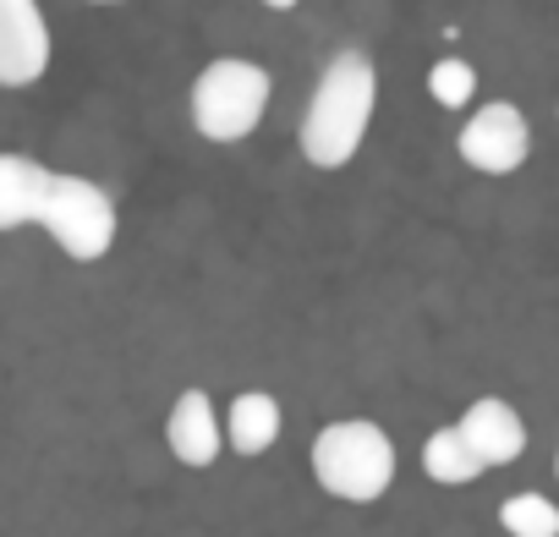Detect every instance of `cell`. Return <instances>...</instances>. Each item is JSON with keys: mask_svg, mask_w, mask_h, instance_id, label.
Instances as JSON below:
<instances>
[{"mask_svg": "<svg viewBox=\"0 0 559 537\" xmlns=\"http://www.w3.org/2000/svg\"><path fill=\"white\" fill-rule=\"evenodd\" d=\"M313 477L324 493L346 504H373L395 482V444L379 422H362V417L330 422L313 439Z\"/></svg>", "mask_w": 559, "mask_h": 537, "instance_id": "2", "label": "cell"}, {"mask_svg": "<svg viewBox=\"0 0 559 537\" xmlns=\"http://www.w3.org/2000/svg\"><path fill=\"white\" fill-rule=\"evenodd\" d=\"M225 439H230L236 455H263L280 439V401L263 395V390L236 395L230 411H225Z\"/></svg>", "mask_w": 559, "mask_h": 537, "instance_id": "10", "label": "cell"}, {"mask_svg": "<svg viewBox=\"0 0 559 537\" xmlns=\"http://www.w3.org/2000/svg\"><path fill=\"white\" fill-rule=\"evenodd\" d=\"M269 67L247 56H219L192 77V127L209 143H241L269 110Z\"/></svg>", "mask_w": 559, "mask_h": 537, "instance_id": "3", "label": "cell"}, {"mask_svg": "<svg viewBox=\"0 0 559 537\" xmlns=\"http://www.w3.org/2000/svg\"><path fill=\"white\" fill-rule=\"evenodd\" d=\"M39 225L56 236V247L78 263H99L116 241V198L88 181V176H50V192H45V208H39Z\"/></svg>", "mask_w": 559, "mask_h": 537, "instance_id": "4", "label": "cell"}, {"mask_svg": "<svg viewBox=\"0 0 559 537\" xmlns=\"http://www.w3.org/2000/svg\"><path fill=\"white\" fill-rule=\"evenodd\" d=\"M94 7H116V0H94Z\"/></svg>", "mask_w": 559, "mask_h": 537, "instance_id": "15", "label": "cell"}, {"mask_svg": "<svg viewBox=\"0 0 559 537\" xmlns=\"http://www.w3.org/2000/svg\"><path fill=\"white\" fill-rule=\"evenodd\" d=\"M499 526L510 537H559V504L543 493H510L499 504Z\"/></svg>", "mask_w": 559, "mask_h": 537, "instance_id": "12", "label": "cell"}, {"mask_svg": "<svg viewBox=\"0 0 559 537\" xmlns=\"http://www.w3.org/2000/svg\"><path fill=\"white\" fill-rule=\"evenodd\" d=\"M554 472H559V455H554Z\"/></svg>", "mask_w": 559, "mask_h": 537, "instance_id": "16", "label": "cell"}, {"mask_svg": "<svg viewBox=\"0 0 559 537\" xmlns=\"http://www.w3.org/2000/svg\"><path fill=\"white\" fill-rule=\"evenodd\" d=\"M461 433L472 439V450H477L488 466H510V461H521V450H526V422H521V411H515L510 401H499V395L472 401V406L461 411Z\"/></svg>", "mask_w": 559, "mask_h": 537, "instance_id": "8", "label": "cell"}, {"mask_svg": "<svg viewBox=\"0 0 559 537\" xmlns=\"http://www.w3.org/2000/svg\"><path fill=\"white\" fill-rule=\"evenodd\" d=\"M50 72V23L39 0H0V88H28Z\"/></svg>", "mask_w": 559, "mask_h": 537, "instance_id": "6", "label": "cell"}, {"mask_svg": "<svg viewBox=\"0 0 559 537\" xmlns=\"http://www.w3.org/2000/svg\"><path fill=\"white\" fill-rule=\"evenodd\" d=\"M428 94H433L444 110H461V105H472V94H477V72H472L466 61H439V67H428Z\"/></svg>", "mask_w": 559, "mask_h": 537, "instance_id": "13", "label": "cell"}, {"mask_svg": "<svg viewBox=\"0 0 559 537\" xmlns=\"http://www.w3.org/2000/svg\"><path fill=\"white\" fill-rule=\"evenodd\" d=\"M263 7H269V12H292V7H297V0H263Z\"/></svg>", "mask_w": 559, "mask_h": 537, "instance_id": "14", "label": "cell"}, {"mask_svg": "<svg viewBox=\"0 0 559 537\" xmlns=\"http://www.w3.org/2000/svg\"><path fill=\"white\" fill-rule=\"evenodd\" d=\"M50 176H56V170H45V165L28 159V154H0V230L39 225Z\"/></svg>", "mask_w": 559, "mask_h": 537, "instance_id": "9", "label": "cell"}, {"mask_svg": "<svg viewBox=\"0 0 559 537\" xmlns=\"http://www.w3.org/2000/svg\"><path fill=\"white\" fill-rule=\"evenodd\" d=\"M373 99H379V72L362 50H341L330 56L308 116H302V154L319 170H341L357 159L368 127H373Z\"/></svg>", "mask_w": 559, "mask_h": 537, "instance_id": "1", "label": "cell"}, {"mask_svg": "<svg viewBox=\"0 0 559 537\" xmlns=\"http://www.w3.org/2000/svg\"><path fill=\"white\" fill-rule=\"evenodd\" d=\"M165 444L181 466H214L219 461V411L209 401V390H181L176 406H170V422H165Z\"/></svg>", "mask_w": 559, "mask_h": 537, "instance_id": "7", "label": "cell"}, {"mask_svg": "<svg viewBox=\"0 0 559 537\" xmlns=\"http://www.w3.org/2000/svg\"><path fill=\"white\" fill-rule=\"evenodd\" d=\"M455 148H461V159H466L472 170H483V176H510V170H521L526 154H532V127H526V116H521L510 99H493V105L472 110V121L461 127Z\"/></svg>", "mask_w": 559, "mask_h": 537, "instance_id": "5", "label": "cell"}, {"mask_svg": "<svg viewBox=\"0 0 559 537\" xmlns=\"http://www.w3.org/2000/svg\"><path fill=\"white\" fill-rule=\"evenodd\" d=\"M423 472L433 482H444V488H461V482H477L488 472V461L472 450V439L461 433V422H450V428H433L423 439Z\"/></svg>", "mask_w": 559, "mask_h": 537, "instance_id": "11", "label": "cell"}]
</instances>
